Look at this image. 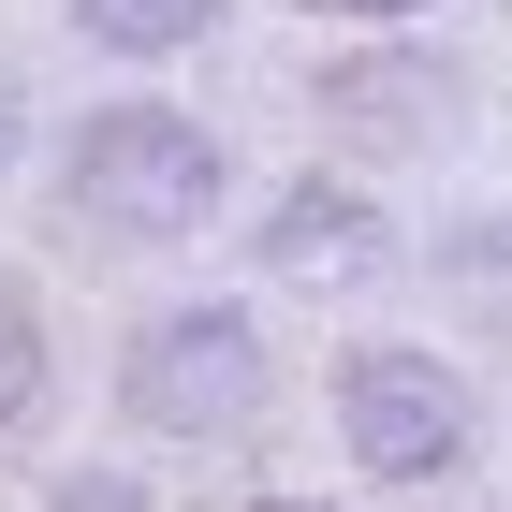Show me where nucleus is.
<instances>
[{"label": "nucleus", "mask_w": 512, "mask_h": 512, "mask_svg": "<svg viewBox=\"0 0 512 512\" xmlns=\"http://www.w3.org/2000/svg\"><path fill=\"white\" fill-rule=\"evenodd\" d=\"M220 132L176 118V103H103V118L59 132V220L103 249H176L205 235V205H220Z\"/></svg>", "instance_id": "1"}, {"label": "nucleus", "mask_w": 512, "mask_h": 512, "mask_svg": "<svg viewBox=\"0 0 512 512\" xmlns=\"http://www.w3.org/2000/svg\"><path fill=\"white\" fill-rule=\"evenodd\" d=\"M118 410L147 439H249L278 410V337L235 293H191V308H147L118 352Z\"/></svg>", "instance_id": "2"}, {"label": "nucleus", "mask_w": 512, "mask_h": 512, "mask_svg": "<svg viewBox=\"0 0 512 512\" xmlns=\"http://www.w3.org/2000/svg\"><path fill=\"white\" fill-rule=\"evenodd\" d=\"M337 439H352L366 483H454L483 439V395H469V366L410 352V337H366L337 366Z\"/></svg>", "instance_id": "3"}, {"label": "nucleus", "mask_w": 512, "mask_h": 512, "mask_svg": "<svg viewBox=\"0 0 512 512\" xmlns=\"http://www.w3.org/2000/svg\"><path fill=\"white\" fill-rule=\"evenodd\" d=\"M454 59H395V44H366V59H337L322 74V132H352V147H439L454 132Z\"/></svg>", "instance_id": "4"}, {"label": "nucleus", "mask_w": 512, "mask_h": 512, "mask_svg": "<svg viewBox=\"0 0 512 512\" xmlns=\"http://www.w3.org/2000/svg\"><path fill=\"white\" fill-rule=\"evenodd\" d=\"M381 249H395V235H381V205L337 191V176H293V191L264 205V264H278V278H366Z\"/></svg>", "instance_id": "5"}, {"label": "nucleus", "mask_w": 512, "mask_h": 512, "mask_svg": "<svg viewBox=\"0 0 512 512\" xmlns=\"http://www.w3.org/2000/svg\"><path fill=\"white\" fill-rule=\"evenodd\" d=\"M103 59H176V44H205L220 30V0H59Z\"/></svg>", "instance_id": "6"}, {"label": "nucleus", "mask_w": 512, "mask_h": 512, "mask_svg": "<svg viewBox=\"0 0 512 512\" xmlns=\"http://www.w3.org/2000/svg\"><path fill=\"white\" fill-rule=\"evenodd\" d=\"M44 410V308H30V278L0 264V439Z\"/></svg>", "instance_id": "7"}, {"label": "nucleus", "mask_w": 512, "mask_h": 512, "mask_svg": "<svg viewBox=\"0 0 512 512\" xmlns=\"http://www.w3.org/2000/svg\"><path fill=\"white\" fill-rule=\"evenodd\" d=\"M44 512H147V483H132V469H59Z\"/></svg>", "instance_id": "8"}, {"label": "nucleus", "mask_w": 512, "mask_h": 512, "mask_svg": "<svg viewBox=\"0 0 512 512\" xmlns=\"http://www.w3.org/2000/svg\"><path fill=\"white\" fill-rule=\"evenodd\" d=\"M439 264H454V278H512V220H454Z\"/></svg>", "instance_id": "9"}, {"label": "nucleus", "mask_w": 512, "mask_h": 512, "mask_svg": "<svg viewBox=\"0 0 512 512\" xmlns=\"http://www.w3.org/2000/svg\"><path fill=\"white\" fill-rule=\"evenodd\" d=\"M308 15H352V30H410L425 0H308Z\"/></svg>", "instance_id": "10"}, {"label": "nucleus", "mask_w": 512, "mask_h": 512, "mask_svg": "<svg viewBox=\"0 0 512 512\" xmlns=\"http://www.w3.org/2000/svg\"><path fill=\"white\" fill-rule=\"evenodd\" d=\"M15 147H30V88L0 74V161H15Z\"/></svg>", "instance_id": "11"}, {"label": "nucleus", "mask_w": 512, "mask_h": 512, "mask_svg": "<svg viewBox=\"0 0 512 512\" xmlns=\"http://www.w3.org/2000/svg\"><path fill=\"white\" fill-rule=\"evenodd\" d=\"M264 512H322V498H264Z\"/></svg>", "instance_id": "12"}]
</instances>
